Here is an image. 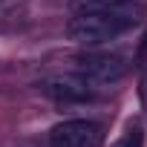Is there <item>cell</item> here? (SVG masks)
I'll return each mask as SVG.
<instances>
[{
    "mask_svg": "<svg viewBox=\"0 0 147 147\" xmlns=\"http://www.w3.org/2000/svg\"><path fill=\"white\" fill-rule=\"evenodd\" d=\"M121 147H141V127H133L127 133V138L121 141Z\"/></svg>",
    "mask_w": 147,
    "mask_h": 147,
    "instance_id": "cell-6",
    "label": "cell"
},
{
    "mask_svg": "<svg viewBox=\"0 0 147 147\" xmlns=\"http://www.w3.org/2000/svg\"><path fill=\"white\" fill-rule=\"evenodd\" d=\"M101 141H104L101 124L87 118L61 121L49 133V147H101Z\"/></svg>",
    "mask_w": 147,
    "mask_h": 147,
    "instance_id": "cell-2",
    "label": "cell"
},
{
    "mask_svg": "<svg viewBox=\"0 0 147 147\" xmlns=\"http://www.w3.org/2000/svg\"><path fill=\"white\" fill-rule=\"evenodd\" d=\"M127 26L110 15H98V12H84L75 15L66 23V38L78 46H98L104 40H113L115 35H121Z\"/></svg>",
    "mask_w": 147,
    "mask_h": 147,
    "instance_id": "cell-1",
    "label": "cell"
},
{
    "mask_svg": "<svg viewBox=\"0 0 147 147\" xmlns=\"http://www.w3.org/2000/svg\"><path fill=\"white\" fill-rule=\"evenodd\" d=\"M95 87L87 75H72V72H61V75H46L38 81V90L55 101H90L95 95Z\"/></svg>",
    "mask_w": 147,
    "mask_h": 147,
    "instance_id": "cell-3",
    "label": "cell"
},
{
    "mask_svg": "<svg viewBox=\"0 0 147 147\" xmlns=\"http://www.w3.org/2000/svg\"><path fill=\"white\" fill-rule=\"evenodd\" d=\"M75 63L78 72L87 75L92 84H115L127 75V63L121 55H84Z\"/></svg>",
    "mask_w": 147,
    "mask_h": 147,
    "instance_id": "cell-5",
    "label": "cell"
},
{
    "mask_svg": "<svg viewBox=\"0 0 147 147\" xmlns=\"http://www.w3.org/2000/svg\"><path fill=\"white\" fill-rule=\"evenodd\" d=\"M138 58H141V61L147 58V38H144V46H141V52H138Z\"/></svg>",
    "mask_w": 147,
    "mask_h": 147,
    "instance_id": "cell-7",
    "label": "cell"
},
{
    "mask_svg": "<svg viewBox=\"0 0 147 147\" xmlns=\"http://www.w3.org/2000/svg\"><path fill=\"white\" fill-rule=\"evenodd\" d=\"M72 12L84 15V12H98V15H110L115 20H121L127 29L136 26L144 18V6L138 0H72Z\"/></svg>",
    "mask_w": 147,
    "mask_h": 147,
    "instance_id": "cell-4",
    "label": "cell"
}]
</instances>
